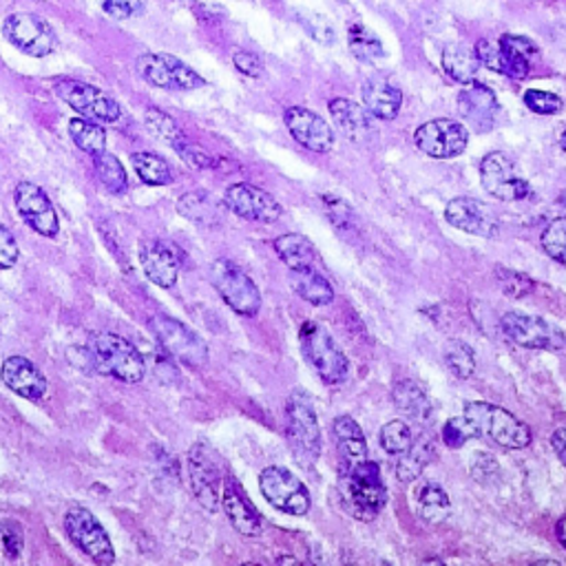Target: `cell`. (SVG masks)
Listing matches in <instances>:
<instances>
[{"label":"cell","instance_id":"obj_47","mask_svg":"<svg viewBox=\"0 0 566 566\" xmlns=\"http://www.w3.org/2000/svg\"><path fill=\"white\" fill-rule=\"evenodd\" d=\"M524 105L528 111L533 114H540V116H553V114H559L564 103L559 96L551 94V92H542V89H526L524 96H522Z\"/></svg>","mask_w":566,"mask_h":566},{"label":"cell","instance_id":"obj_52","mask_svg":"<svg viewBox=\"0 0 566 566\" xmlns=\"http://www.w3.org/2000/svg\"><path fill=\"white\" fill-rule=\"evenodd\" d=\"M19 255H21V248L17 237L6 224H0V270L14 268L19 261Z\"/></svg>","mask_w":566,"mask_h":566},{"label":"cell","instance_id":"obj_6","mask_svg":"<svg viewBox=\"0 0 566 566\" xmlns=\"http://www.w3.org/2000/svg\"><path fill=\"white\" fill-rule=\"evenodd\" d=\"M149 328L156 334L162 350L171 359H175L193 370H200L209 363V345L204 343V339L197 332H193L182 321L162 314V317H153L149 321Z\"/></svg>","mask_w":566,"mask_h":566},{"label":"cell","instance_id":"obj_48","mask_svg":"<svg viewBox=\"0 0 566 566\" xmlns=\"http://www.w3.org/2000/svg\"><path fill=\"white\" fill-rule=\"evenodd\" d=\"M469 438H476V436H473V429H471V425L464 416H458V418H451V420L445 423L442 440L447 442V447L460 449L464 442H469Z\"/></svg>","mask_w":566,"mask_h":566},{"label":"cell","instance_id":"obj_12","mask_svg":"<svg viewBox=\"0 0 566 566\" xmlns=\"http://www.w3.org/2000/svg\"><path fill=\"white\" fill-rule=\"evenodd\" d=\"M261 495L281 513L306 515L310 513L312 500L308 487L284 467H266L259 476Z\"/></svg>","mask_w":566,"mask_h":566},{"label":"cell","instance_id":"obj_20","mask_svg":"<svg viewBox=\"0 0 566 566\" xmlns=\"http://www.w3.org/2000/svg\"><path fill=\"white\" fill-rule=\"evenodd\" d=\"M458 111L476 134L491 131L500 120V105L495 94L478 81L464 85V89L458 94Z\"/></svg>","mask_w":566,"mask_h":566},{"label":"cell","instance_id":"obj_23","mask_svg":"<svg viewBox=\"0 0 566 566\" xmlns=\"http://www.w3.org/2000/svg\"><path fill=\"white\" fill-rule=\"evenodd\" d=\"M0 381L14 394L34 403L47 394V378L43 372L30 359L19 354L6 359L3 367H0Z\"/></svg>","mask_w":566,"mask_h":566},{"label":"cell","instance_id":"obj_27","mask_svg":"<svg viewBox=\"0 0 566 566\" xmlns=\"http://www.w3.org/2000/svg\"><path fill=\"white\" fill-rule=\"evenodd\" d=\"M330 116L339 127V131L352 142H361L372 129L370 111L348 98H334L330 103Z\"/></svg>","mask_w":566,"mask_h":566},{"label":"cell","instance_id":"obj_38","mask_svg":"<svg viewBox=\"0 0 566 566\" xmlns=\"http://www.w3.org/2000/svg\"><path fill=\"white\" fill-rule=\"evenodd\" d=\"M94 169H96V175H98L100 184L111 195H125V191L129 189V178H127V171H125L122 162L114 153L103 151V153L94 156Z\"/></svg>","mask_w":566,"mask_h":566},{"label":"cell","instance_id":"obj_3","mask_svg":"<svg viewBox=\"0 0 566 566\" xmlns=\"http://www.w3.org/2000/svg\"><path fill=\"white\" fill-rule=\"evenodd\" d=\"M476 438H484L504 449H524L531 442V429L500 405L467 403L462 414Z\"/></svg>","mask_w":566,"mask_h":566},{"label":"cell","instance_id":"obj_55","mask_svg":"<svg viewBox=\"0 0 566 566\" xmlns=\"http://www.w3.org/2000/svg\"><path fill=\"white\" fill-rule=\"evenodd\" d=\"M551 445H553V449H555L557 458L566 464V427H559L557 431H553V436H551Z\"/></svg>","mask_w":566,"mask_h":566},{"label":"cell","instance_id":"obj_8","mask_svg":"<svg viewBox=\"0 0 566 566\" xmlns=\"http://www.w3.org/2000/svg\"><path fill=\"white\" fill-rule=\"evenodd\" d=\"M211 281L224 303L242 314V317H255L261 308V292L255 286V281L233 261L217 259L211 266Z\"/></svg>","mask_w":566,"mask_h":566},{"label":"cell","instance_id":"obj_9","mask_svg":"<svg viewBox=\"0 0 566 566\" xmlns=\"http://www.w3.org/2000/svg\"><path fill=\"white\" fill-rule=\"evenodd\" d=\"M6 41L32 58H47L56 52L58 39L54 28L39 14L19 12L3 21Z\"/></svg>","mask_w":566,"mask_h":566},{"label":"cell","instance_id":"obj_34","mask_svg":"<svg viewBox=\"0 0 566 566\" xmlns=\"http://www.w3.org/2000/svg\"><path fill=\"white\" fill-rule=\"evenodd\" d=\"M414 502H416V513L427 524H442L449 517V513H451L449 495L445 493L442 487L431 484V482L418 487Z\"/></svg>","mask_w":566,"mask_h":566},{"label":"cell","instance_id":"obj_42","mask_svg":"<svg viewBox=\"0 0 566 566\" xmlns=\"http://www.w3.org/2000/svg\"><path fill=\"white\" fill-rule=\"evenodd\" d=\"M540 244L544 248V253L557 261L559 266H566V217H557L553 220L542 237H540Z\"/></svg>","mask_w":566,"mask_h":566},{"label":"cell","instance_id":"obj_24","mask_svg":"<svg viewBox=\"0 0 566 566\" xmlns=\"http://www.w3.org/2000/svg\"><path fill=\"white\" fill-rule=\"evenodd\" d=\"M222 506L231 520V524L248 537H257L261 535L264 528V520L259 515V511L255 509V504L246 498L244 489L233 480L226 478L224 480V489H222Z\"/></svg>","mask_w":566,"mask_h":566},{"label":"cell","instance_id":"obj_1","mask_svg":"<svg viewBox=\"0 0 566 566\" xmlns=\"http://www.w3.org/2000/svg\"><path fill=\"white\" fill-rule=\"evenodd\" d=\"M341 500L343 509L361 520L372 522L387 502V487L381 476V467L372 460L348 467V473L341 478Z\"/></svg>","mask_w":566,"mask_h":566},{"label":"cell","instance_id":"obj_22","mask_svg":"<svg viewBox=\"0 0 566 566\" xmlns=\"http://www.w3.org/2000/svg\"><path fill=\"white\" fill-rule=\"evenodd\" d=\"M140 264L142 270L147 275V279L151 284H156L158 288H173L178 284L180 277V255L175 250V246L160 242V239H151L145 242L140 248Z\"/></svg>","mask_w":566,"mask_h":566},{"label":"cell","instance_id":"obj_29","mask_svg":"<svg viewBox=\"0 0 566 566\" xmlns=\"http://www.w3.org/2000/svg\"><path fill=\"white\" fill-rule=\"evenodd\" d=\"M332 431L348 467L367 460V440L361 425L352 416H337L332 423Z\"/></svg>","mask_w":566,"mask_h":566},{"label":"cell","instance_id":"obj_13","mask_svg":"<svg viewBox=\"0 0 566 566\" xmlns=\"http://www.w3.org/2000/svg\"><path fill=\"white\" fill-rule=\"evenodd\" d=\"M500 328L509 341L526 350H562L566 345V334L542 317L506 312L500 319Z\"/></svg>","mask_w":566,"mask_h":566},{"label":"cell","instance_id":"obj_36","mask_svg":"<svg viewBox=\"0 0 566 566\" xmlns=\"http://www.w3.org/2000/svg\"><path fill=\"white\" fill-rule=\"evenodd\" d=\"M70 138L81 151L89 156H98L107 151V131L94 120H87V118L70 120Z\"/></svg>","mask_w":566,"mask_h":566},{"label":"cell","instance_id":"obj_2","mask_svg":"<svg viewBox=\"0 0 566 566\" xmlns=\"http://www.w3.org/2000/svg\"><path fill=\"white\" fill-rule=\"evenodd\" d=\"M89 354L94 370L122 383H140L147 374L142 352L120 334L96 332L89 337Z\"/></svg>","mask_w":566,"mask_h":566},{"label":"cell","instance_id":"obj_53","mask_svg":"<svg viewBox=\"0 0 566 566\" xmlns=\"http://www.w3.org/2000/svg\"><path fill=\"white\" fill-rule=\"evenodd\" d=\"M473 52H476V56L480 61V67H487L493 74H502L504 76V65H502V54H500L498 43H491V41L482 39V41L476 43Z\"/></svg>","mask_w":566,"mask_h":566},{"label":"cell","instance_id":"obj_10","mask_svg":"<svg viewBox=\"0 0 566 566\" xmlns=\"http://www.w3.org/2000/svg\"><path fill=\"white\" fill-rule=\"evenodd\" d=\"M65 531L76 548H81L89 559L100 566H111L116 562L114 544L100 524V520L85 506H72L65 513Z\"/></svg>","mask_w":566,"mask_h":566},{"label":"cell","instance_id":"obj_5","mask_svg":"<svg viewBox=\"0 0 566 566\" xmlns=\"http://www.w3.org/2000/svg\"><path fill=\"white\" fill-rule=\"evenodd\" d=\"M54 92L81 118H87L100 125H114L122 118V107L118 105V100H114L107 92L89 83L61 78L54 83Z\"/></svg>","mask_w":566,"mask_h":566},{"label":"cell","instance_id":"obj_19","mask_svg":"<svg viewBox=\"0 0 566 566\" xmlns=\"http://www.w3.org/2000/svg\"><path fill=\"white\" fill-rule=\"evenodd\" d=\"M445 220L453 228L476 237H498L500 222L495 213L480 200L456 197L445 209Z\"/></svg>","mask_w":566,"mask_h":566},{"label":"cell","instance_id":"obj_25","mask_svg":"<svg viewBox=\"0 0 566 566\" xmlns=\"http://www.w3.org/2000/svg\"><path fill=\"white\" fill-rule=\"evenodd\" d=\"M500 54H502V65H504V76L513 81H522L528 76L533 61L540 56V47L528 39V36H517V34H504L498 41Z\"/></svg>","mask_w":566,"mask_h":566},{"label":"cell","instance_id":"obj_15","mask_svg":"<svg viewBox=\"0 0 566 566\" xmlns=\"http://www.w3.org/2000/svg\"><path fill=\"white\" fill-rule=\"evenodd\" d=\"M480 182L489 195L502 202H520L531 195L528 182L515 171L513 162L502 151H491L482 158Z\"/></svg>","mask_w":566,"mask_h":566},{"label":"cell","instance_id":"obj_51","mask_svg":"<svg viewBox=\"0 0 566 566\" xmlns=\"http://www.w3.org/2000/svg\"><path fill=\"white\" fill-rule=\"evenodd\" d=\"M321 202L325 204V215L330 217V222L339 228H348L354 220V211L350 209L348 202H343L341 197L337 195H321Z\"/></svg>","mask_w":566,"mask_h":566},{"label":"cell","instance_id":"obj_11","mask_svg":"<svg viewBox=\"0 0 566 566\" xmlns=\"http://www.w3.org/2000/svg\"><path fill=\"white\" fill-rule=\"evenodd\" d=\"M136 70L149 85L167 92H195L206 85L193 67L171 54H142Z\"/></svg>","mask_w":566,"mask_h":566},{"label":"cell","instance_id":"obj_44","mask_svg":"<svg viewBox=\"0 0 566 566\" xmlns=\"http://www.w3.org/2000/svg\"><path fill=\"white\" fill-rule=\"evenodd\" d=\"M297 23L306 30V34L317 41L319 45H334L337 43V32L332 28V23L314 12H299L297 14Z\"/></svg>","mask_w":566,"mask_h":566},{"label":"cell","instance_id":"obj_40","mask_svg":"<svg viewBox=\"0 0 566 566\" xmlns=\"http://www.w3.org/2000/svg\"><path fill=\"white\" fill-rule=\"evenodd\" d=\"M145 125H147V129H149L156 138H160L162 142H167V145H171V147H175L178 142H182V140L186 138L184 131H182V127L178 125V120L171 118L169 114L156 109V107L147 109V114H145Z\"/></svg>","mask_w":566,"mask_h":566},{"label":"cell","instance_id":"obj_14","mask_svg":"<svg viewBox=\"0 0 566 566\" xmlns=\"http://www.w3.org/2000/svg\"><path fill=\"white\" fill-rule=\"evenodd\" d=\"M189 478H191V489L197 502L215 513L222 504V489H224V478L220 462L211 447L204 442H197L189 451Z\"/></svg>","mask_w":566,"mask_h":566},{"label":"cell","instance_id":"obj_32","mask_svg":"<svg viewBox=\"0 0 566 566\" xmlns=\"http://www.w3.org/2000/svg\"><path fill=\"white\" fill-rule=\"evenodd\" d=\"M442 72L460 85H469L473 81H478L480 74V61L476 56L473 50L464 47V45H449L442 52Z\"/></svg>","mask_w":566,"mask_h":566},{"label":"cell","instance_id":"obj_56","mask_svg":"<svg viewBox=\"0 0 566 566\" xmlns=\"http://www.w3.org/2000/svg\"><path fill=\"white\" fill-rule=\"evenodd\" d=\"M555 535H557V542L562 544V548H566V515L557 520V524H555Z\"/></svg>","mask_w":566,"mask_h":566},{"label":"cell","instance_id":"obj_41","mask_svg":"<svg viewBox=\"0 0 566 566\" xmlns=\"http://www.w3.org/2000/svg\"><path fill=\"white\" fill-rule=\"evenodd\" d=\"M442 359L458 378H469L476 372V354L464 341H458V339L447 341L442 350Z\"/></svg>","mask_w":566,"mask_h":566},{"label":"cell","instance_id":"obj_31","mask_svg":"<svg viewBox=\"0 0 566 566\" xmlns=\"http://www.w3.org/2000/svg\"><path fill=\"white\" fill-rule=\"evenodd\" d=\"M292 290L312 306H328L334 301V288L314 266L290 270Z\"/></svg>","mask_w":566,"mask_h":566},{"label":"cell","instance_id":"obj_30","mask_svg":"<svg viewBox=\"0 0 566 566\" xmlns=\"http://www.w3.org/2000/svg\"><path fill=\"white\" fill-rule=\"evenodd\" d=\"M436 449H434V438L423 431L420 436H416V440H412V445L398 453L396 460V476L403 482H414L420 478V473L425 471V467L434 460Z\"/></svg>","mask_w":566,"mask_h":566},{"label":"cell","instance_id":"obj_18","mask_svg":"<svg viewBox=\"0 0 566 566\" xmlns=\"http://www.w3.org/2000/svg\"><path fill=\"white\" fill-rule=\"evenodd\" d=\"M224 206L248 222H259V224H273L281 217L284 209L281 204L266 193L264 189H257L253 184H233L224 193Z\"/></svg>","mask_w":566,"mask_h":566},{"label":"cell","instance_id":"obj_37","mask_svg":"<svg viewBox=\"0 0 566 566\" xmlns=\"http://www.w3.org/2000/svg\"><path fill=\"white\" fill-rule=\"evenodd\" d=\"M348 45H350V52L352 56L359 61V63H378L383 56H385V47L383 43L378 41V36L367 30L365 25H352L350 32H348Z\"/></svg>","mask_w":566,"mask_h":566},{"label":"cell","instance_id":"obj_50","mask_svg":"<svg viewBox=\"0 0 566 566\" xmlns=\"http://www.w3.org/2000/svg\"><path fill=\"white\" fill-rule=\"evenodd\" d=\"M173 149L178 151V156H180L189 167H193V169H197V171H204V169H213V167H215V160H213L204 149H200L197 145L189 142L186 138H184L182 142H178Z\"/></svg>","mask_w":566,"mask_h":566},{"label":"cell","instance_id":"obj_45","mask_svg":"<svg viewBox=\"0 0 566 566\" xmlns=\"http://www.w3.org/2000/svg\"><path fill=\"white\" fill-rule=\"evenodd\" d=\"M25 548V531L17 520L3 517L0 520V551L6 553V557L17 559L21 557Z\"/></svg>","mask_w":566,"mask_h":566},{"label":"cell","instance_id":"obj_4","mask_svg":"<svg viewBox=\"0 0 566 566\" xmlns=\"http://www.w3.org/2000/svg\"><path fill=\"white\" fill-rule=\"evenodd\" d=\"M286 429L290 447L303 460L314 462L321 453V429L312 398L303 389H295L286 403Z\"/></svg>","mask_w":566,"mask_h":566},{"label":"cell","instance_id":"obj_46","mask_svg":"<svg viewBox=\"0 0 566 566\" xmlns=\"http://www.w3.org/2000/svg\"><path fill=\"white\" fill-rule=\"evenodd\" d=\"M495 277L500 279V286H502L504 295L511 297V299H522V297H526V295H531L535 290L533 279H528L522 273H515V270L498 266L495 268Z\"/></svg>","mask_w":566,"mask_h":566},{"label":"cell","instance_id":"obj_49","mask_svg":"<svg viewBox=\"0 0 566 566\" xmlns=\"http://www.w3.org/2000/svg\"><path fill=\"white\" fill-rule=\"evenodd\" d=\"M103 12L114 21H129L145 12V0H103Z\"/></svg>","mask_w":566,"mask_h":566},{"label":"cell","instance_id":"obj_21","mask_svg":"<svg viewBox=\"0 0 566 566\" xmlns=\"http://www.w3.org/2000/svg\"><path fill=\"white\" fill-rule=\"evenodd\" d=\"M284 122L290 136L308 151L328 153L334 147V131L332 127L314 111L306 107H290L284 116Z\"/></svg>","mask_w":566,"mask_h":566},{"label":"cell","instance_id":"obj_26","mask_svg":"<svg viewBox=\"0 0 566 566\" xmlns=\"http://www.w3.org/2000/svg\"><path fill=\"white\" fill-rule=\"evenodd\" d=\"M363 105L376 120H394L403 105V94L385 78H370L361 87Z\"/></svg>","mask_w":566,"mask_h":566},{"label":"cell","instance_id":"obj_17","mask_svg":"<svg viewBox=\"0 0 566 566\" xmlns=\"http://www.w3.org/2000/svg\"><path fill=\"white\" fill-rule=\"evenodd\" d=\"M14 204L23 222L41 237L54 239L61 233L58 213L50 195L34 182H21L14 191Z\"/></svg>","mask_w":566,"mask_h":566},{"label":"cell","instance_id":"obj_33","mask_svg":"<svg viewBox=\"0 0 566 566\" xmlns=\"http://www.w3.org/2000/svg\"><path fill=\"white\" fill-rule=\"evenodd\" d=\"M275 253L279 255V259L290 270L314 266V259H317L312 242L306 235H299V233H288V235L277 237L275 239Z\"/></svg>","mask_w":566,"mask_h":566},{"label":"cell","instance_id":"obj_35","mask_svg":"<svg viewBox=\"0 0 566 566\" xmlns=\"http://www.w3.org/2000/svg\"><path fill=\"white\" fill-rule=\"evenodd\" d=\"M180 215L191 220L197 226L213 228L220 224V209L206 193H186L178 202Z\"/></svg>","mask_w":566,"mask_h":566},{"label":"cell","instance_id":"obj_7","mask_svg":"<svg viewBox=\"0 0 566 566\" xmlns=\"http://www.w3.org/2000/svg\"><path fill=\"white\" fill-rule=\"evenodd\" d=\"M299 339H301V348L306 352L308 363L314 367V372L321 376L323 383L337 385L345 381L350 370L348 356L337 345V341L328 334V330H323L317 323H303Z\"/></svg>","mask_w":566,"mask_h":566},{"label":"cell","instance_id":"obj_39","mask_svg":"<svg viewBox=\"0 0 566 566\" xmlns=\"http://www.w3.org/2000/svg\"><path fill=\"white\" fill-rule=\"evenodd\" d=\"M131 164L138 173V178L149 184V186H167L173 182V173L171 167L164 158L142 151V153H134L131 156Z\"/></svg>","mask_w":566,"mask_h":566},{"label":"cell","instance_id":"obj_43","mask_svg":"<svg viewBox=\"0 0 566 566\" xmlns=\"http://www.w3.org/2000/svg\"><path fill=\"white\" fill-rule=\"evenodd\" d=\"M378 440H381V447L387 453L398 456L412 445L414 434H412V427L405 420H389L387 425H383V429L378 434Z\"/></svg>","mask_w":566,"mask_h":566},{"label":"cell","instance_id":"obj_54","mask_svg":"<svg viewBox=\"0 0 566 566\" xmlns=\"http://www.w3.org/2000/svg\"><path fill=\"white\" fill-rule=\"evenodd\" d=\"M233 65L239 74L248 76V78H259L264 76V61L255 54V52H248V50H237L233 54Z\"/></svg>","mask_w":566,"mask_h":566},{"label":"cell","instance_id":"obj_57","mask_svg":"<svg viewBox=\"0 0 566 566\" xmlns=\"http://www.w3.org/2000/svg\"><path fill=\"white\" fill-rule=\"evenodd\" d=\"M559 147H562V151L566 153V129H564V134L559 136Z\"/></svg>","mask_w":566,"mask_h":566},{"label":"cell","instance_id":"obj_16","mask_svg":"<svg viewBox=\"0 0 566 566\" xmlns=\"http://www.w3.org/2000/svg\"><path fill=\"white\" fill-rule=\"evenodd\" d=\"M467 129L449 118H438L420 125L414 131V145L418 151L434 160H451L467 149Z\"/></svg>","mask_w":566,"mask_h":566},{"label":"cell","instance_id":"obj_28","mask_svg":"<svg viewBox=\"0 0 566 566\" xmlns=\"http://www.w3.org/2000/svg\"><path fill=\"white\" fill-rule=\"evenodd\" d=\"M392 398H394V405L414 423L427 425L431 420V416H434V405H431L429 396L412 378L398 381L394 392H392Z\"/></svg>","mask_w":566,"mask_h":566},{"label":"cell","instance_id":"obj_58","mask_svg":"<svg viewBox=\"0 0 566 566\" xmlns=\"http://www.w3.org/2000/svg\"><path fill=\"white\" fill-rule=\"evenodd\" d=\"M557 202H559V206L566 211V191L559 195V200H557Z\"/></svg>","mask_w":566,"mask_h":566}]
</instances>
